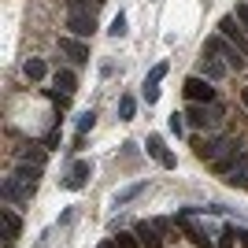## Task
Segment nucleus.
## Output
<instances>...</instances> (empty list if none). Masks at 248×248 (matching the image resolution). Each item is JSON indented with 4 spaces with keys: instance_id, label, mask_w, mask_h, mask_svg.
I'll return each instance as SVG.
<instances>
[{
    "instance_id": "obj_1",
    "label": "nucleus",
    "mask_w": 248,
    "mask_h": 248,
    "mask_svg": "<svg viewBox=\"0 0 248 248\" xmlns=\"http://www.w3.org/2000/svg\"><path fill=\"white\" fill-rule=\"evenodd\" d=\"M204 52H207V56H218V60L226 63V67H237V71L245 67V60H248L245 52H241V48H233V45H230L226 37H222V33H218V37H207Z\"/></svg>"
},
{
    "instance_id": "obj_2",
    "label": "nucleus",
    "mask_w": 248,
    "mask_h": 248,
    "mask_svg": "<svg viewBox=\"0 0 248 248\" xmlns=\"http://www.w3.org/2000/svg\"><path fill=\"white\" fill-rule=\"evenodd\" d=\"M186 119H189V126L207 130V126H215L218 119H222V108H218L215 100H211V104H189V108H186Z\"/></svg>"
},
{
    "instance_id": "obj_3",
    "label": "nucleus",
    "mask_w": 248,
    "mask_h": 248,
    "mask_svg": "<svg viewBox=\"0 0 248 248\" xmlns=\"http://www.w3.org/2000/svg\"><path fill=\"white\" fill-rule=\"evenodd\" d=\"M233 148V137H211V141H193V152L204 159V163H215Z\"/></svg>"
},
{
    "instance_id": "obj_4",
    "label": "nucleus",
    "mask_w": 248,
    "mask_h": 248,
    "mask_svg": "<svg viewBox=\"0 0 248 248\" xmlns=\"http://www.w3.org/2000/svg\"><path fill=\"white\" fill-rule=\"evenodd\" d=\"M218 33H222V37H226V41L233 45V48H241V52L248 56V33H245V26H241V22L233 19V15L218 19Z\"/></svg>"
},
{
    "instance_id": "obj_5",
    "label": "nucleus",
    "mask_w": 248,
    "mask_h": 248,
    "mask_svg": "<svg viewBox=\"0 0 248 248\" xmlns=\"http://www.w3.org/2000/svg\"><path fill=\"white\" fill-rule=\"evenodd\" d=\"M182 89H186V96H189L193 104H211V100H215V89H211V82H207L204 74L186 78V85H182Z\"/></svg>"
},
{
    "instance_id": "obj_6",
    "label": "nucleus",
    "mask_w": 248,
    "mask_h": 248,
    "mask_svg": "<svg viewBox=\"0 0 248 248\" xmlns=\"http://www.w3.org/2000/svg\"><path fill=\"white\" fill-rule=\"evenodd\" d=\"M60 52H63L71 63H89V45H85L82 37H71V33H67V37H60Z\"/></svg>"
},
{
    "instance_id": "obj_7",
    "label": "nucleus",
    "mask_w": 248,
    "mask_h": 248,
    "mask_svg": "<svg viewBox=\"0 0 248 248\" xmlns=\"http://www.w3.org/2000/svg\"><path fill=\"white\" fill-rule=\"evenodd\" d=\"M67 30H71V37H93L96 15H71L67 11Z\"/></svg>"
},
{
    "instance_id": "obj_8",
    "label": "nucleus",
    "mask_w": 248,
    "mask_h": 248,
    "mask_svg": "<svg viewBox=\"0 0 248 248\" xmlns=\"http://www.w3.org/2000/svg\"><path fill=\"white\" fill-rule=\"evenodd\" d=\"M89 178H93V163H74L71 167V174L63 178V189H74V193H78V189H85V182H89Z\"/></svg>"
},
{
    "instance_id": "obj_9",
    "label": "nucleus",
    "mask_w": 248,
    "mask_h": 248,
    "mask_svg": "<svg viewBox=\"0 0 248 248\" xmlns=\"http://www.w3.org/2000/svg\"><path fill=\"white\" fill-rule=\"evenodd\" d=\"M134 233H137V241H141V248H163V230L155 226V222H137L134 226Z\"/></svg>"
},
{
    "instance_id": "obj_10",
    "label": "nucleus",
    "mask_w": 248,
    "mask_h": 248,
    "mask_svg": "<svg viewBox=\"0 0 248 248\" xmlns=\"http://www.w3.org/2000/svg\"><path fill=\"white\" fill-rule=\"evenodd\" d=\"M148 155H152V159H155L159 167H167V170H170V167L178 163L174 155L167 152V145H163V137H159V134H148Z\"/></svg>"
},
{
    "instance_id": "obj_11",
    "label": "nucleus",
    "mask_w": 248,
    "mask_h": 248,
    "mask_svg": "<svg viewBox=\"0 0 248 248\" xmlns=\"http://www.w3.org/2000/svg\"><path fill=\"white\" fill-rule=\"evenodd\" d=\"M226 71H230V67L218 60V56H207V52H204V60H200V74H204L207 82H218V78H226Z\"/></svg>"
},
{
    "instance_id": "obj_12",
    "label": "nucleus",
    "mask_w": 248,
    "mask_h": 248,
    "mask_svg": "<svg viewBox=\"0 0 248 248\" xmlns=\"http://www.w3.org/2000/svg\"><path fill=\"white\" fill-rule=\"evenodd\" d=\"M33 193H30V186L22 182V178H15L11 174L8 182H4V200H11V204H19V200H30Z\"/></svg>"
},
{
    "instance_id": "obj_13",
    "label": "nucleus",
    "mask_w": 248,
    "mask_h": 248,
    "mask_svg": "<svg viewBox=\"0 0 248 248\" xmlns=\"http://www.w3.org/2000/svg\"><path fill=\"white\" fill-rule=\"evenodd\" d=\"M237 163H241V145L233 141V148H230V152L222 155V159H215L211 167H215L218 174H233V170H237Z\"/></svg>"
},
{
    "instance_id": "obj_14",
    "label": "nucleus",
    "mask_w": 248,
    "mask_h": 248,
    "mask_svg": "<svg viewBox=\"0 0 248 248\" xmlns=\"http://www.w3.org/2000/svg\"><path fill=\"white\" fill-rule=\"evenodd\" d=\"M52 85L60 89L63 96H71L74 89H78V78H74V71H67V67H60V71L52 74Z\"/></svg>"
},
{
    "instance_id": "obj_15",
    "label": "nucleus",
    "mask_w": 248,
    "mask_h": 248,
    "mask_svg": "<svg viewBox=\"0 0 248 248\" xmlns=\"http://www.w3.org/2000/svg\"><path fill=\"white\" fill-rule=\"evenodd\" d=\"M15 178H22V182L30 186V193H33V189H37V182H41V167H37V163H26V159H22V163L15 167Z\"/></svg>"
},
{
    "instance_id": "obj_16",
    "label": "nucleus",
    "mask_w": 248,
    "mask_h": 248,
    "mask_svg": "<svg viewBox=\"0 0 248 248\" xmlns=\"http://www.w3.org/2000/svg\"><path fill=\"white\" fill-rule=\"evenodd\" d=\"M100 0H67V11L71 15H96Z\"/></svg>"
},
{
    "instance_id": "obj_17",
    "label": "nucleus",
    "mask_w": 248,
    "mask_h": 248,
    "mask_svg": "<svg viewBox=\"0 0 248 248\" xmlns=\"http://www.w3.org/2000/svg\"><path fill=\"white\" fill-rule=\"evenodd\" d=\"M141 193H145V182H137V186H130V189H119V193L111 197V204H115V207H123V204H130L134 197H141Z\"/></svg>"
},
{
    "instance_id": "obj_18",
    "label": "nucleus",
    "mask_w": 248,
    "mask_h": 248,
    "mask_svg": "<svg viewBox=\"0 0 248 248\" xmlns=\"http://www.w3.org/2000/svg\"><path fill=\"white\" fill-rule=\"evenodd\" d=\"M182 226H186V233H189V237H193V245H197V248H211V241H207L204 233H200V230L193 226V218H189L186 211H182Z\"/></svg>"
},
{
    "instance_id": "obj_19",
    "label": "nucleus",
    "mask_w": 248,
    "mask_h": 248,
    "mask_svg": "<svg viewBox=\"0 0 248 248\" xmlns=\"http://www.w3.org/2000/svg\"><path fill=\"white\" fill-rule=\"evenodd\" d=\"M226 182H230L233 189H248V155H245V159L237 163V170H233V174H230Z\"/></svg>"
},
{
    "instance_id": "obj_20",
    "label": "nucleus",
    "mask_w": 248,
    "mask_h": 248,
    "mask_svg": "<svg viewBox=\"0 0 248 248\" xmlns=\"http://www.w3.org/2000/svg\"><path fill=\"white\" fill-rule=\"evenodd\" d=\"M22 74H26L30 82H41L45 78V60H26L22 63Z\"/></svg>"
},
{
    "instance_id": "obj_21",
    "label": "nucleus",
    "mask_w": 248,
    "mask_h": 248,
    "mask_svg": "<svg viewBox=\"0 0 248 248\" xmlns=\"http://www.w3.org/2000/svg\"><path fill=\"white\" fill-rule=\"evenodd\" d=\"M4 233H8V245H15V237H19V215L15 211H4Z\"/></svg>"
},
{
    "instance_id": "obj_22",
    "label": "nucleus",
    "mask_w": 248,
    "mask_h": 248,
    "mask_svg": "<svg viewBox=\"0 0 248 248\" xmlns=\"http://www.w3.org/2000/svg\"><path fill=\"white\" fill-rule=\"evenodd\" d=\"M115 248H141V241H137L134 230H119L115 233Z\"/></svg>"
},
{
    "instance_id": "obj_23",
    "label": "nucleus",
    "mask_w": 248,
    "mask_h": 248,
    "mask_svg": "<svg viewBox=\"0 0 248 248\" xmlns=\"http://www.w3.org/2000/svg\"><path fill=\"white\" fill-rule=\"evenodd\" d=\"M22 159H26V163H37V167H45V148H37V145L22 148Z\"/></svg>"
},
{
    "instance_id": "obj_24",
    "label": "nucleus",
    "mask_w": 248,
    "mask_h": 248,
    "mask_svg": "<svg viewBox=\"0 0 248 248\" xmlns=\"http://www.w3.org/2000/svg\"><path fill=\"white\" fill-rule=\"evenodd\" d=\"M134 111H137V100L134 96H123L119 100V119H134Z\"/></svg>"
},
{
    "instance_id": "obj_25",
    "label": "nucleus",
    "mask_w": 248,
    "mask_h": 248,
    "mask_svg": "<svg viewBox=\"0 0 248 248\" xmlns=\"http://www.w3.org/2000/svg\"><path fill=\"white\" fill-rule=\"evenodd\" d=\"M74 126H78V134H89V130H93V126H96V115H93V111H82V115H78V123H74Z\"/></svg>"
},
{
    "instance_id": "obj_26",
    "label": "nucleus",
    "mask_w": 248,
    "mask_h": 248,
    "mask_svg": "<svg viewBox=\"0 0 248 248\" xmlns=\"http://www.w3.org/2000/svg\"><path fill=\"white\" fill-rule=\"evenodd\" d=\"M237 237H241L237 230H233V226H226L222 233H218V248H233V241H237Z\"/></svg>"
},
{
    "instance_id": "obj_27",
    "label": "nucleus",
    "mask_w": 248,
    "mask_h": 248,
    "mask_svg": "<svg viewBox=\"0 0 248 248\" xmlns=\"http://www.w3.org/2000/svg\"><path fill=\"white\" fill-rule=\"evenodd\" d=\"M163 74H167V63H155L152 71H148V78H145V85H159V82H163Z\"/></svg>"
},
{
    "instance_id": "obj_28",
    "label": "nucleus",
    "mask_w": 248,
    "mask_h": 248,
    "mask_svg": "<svg viewBox=\"0 0 248 248\" xmlns=\"http://www.w3.org/2000/svg\"><path fill=\"white\" fill-rule=\"evenodd\" d=\"M170 134H178V137L186 134V111H174V115H170Z\"/></svg>"
},
{
    "instance_id": "obj_29",
    "label": "nucleus",
    "mask_w": 248,
    "mask_h": 248,
    "mask_svg": "<svg viewBox=\"0 0 248 248\" xmlns=\"http://www.w3.org/2000/svg\"><path fill=\"white\" fill-rule=\"evenodd\" d=\"M108 33H111V37H123L126 33V15H115L111 26H108Z\"/></svg>"
},
{
    "instance_id": "obj_30",
    "label": "nucleus",
    "mask_w": 248,
    "mask_h": 248,
    "mask_svg": "<svg viewBox=\"0 0 248 248\" xmlns=\"http://www.w3.org/2000/svg\"><path fill=\"white\" fill-rule=\"evenodd\" d=\"M233 19H237L241 26H245V33H248V0H245V4H237V11H233Z\"/></svg>"
},
{
    "instance_id": "obj_31",
    "label": "nucleus",
    "mask_w": 248,
    "mask_h": 248,
    "mask_svg": "<svg viewBox=\"0 0 248 248\" xmlns=\"http://www.w3.org/2000/svg\"><path fill=\"white\" fill-rule=\"evenodd\" d=\"M241 245H245V248H248V230H241Z\"/></svg>"
},
{
    "instance_id": "obj_32",
    "label": "nucleus",
    "mask_w": 248,
    "mask_h": 248,
    "mask_svg": "<svg viewBox=\"0 0 248 248\" xmlns=\"http://www.w3.org/2000/svg\"><path fill=\"white\" fill-rule=\"evenodd\" d=\"M241 100H245V108H248V85H245V93H241Z\"/></svg>"
},
{
    "instance_id": "obj_33",
    "label": "nucleus",
    "mask_w": 248,
    "mask_h": 248,
    "mask_svg": "<svg viewBox=\"0 0 248 248\" xmlns=\"http://www.w3.org/2000/svg\"><path fill=\"white\" fill-rule=\"evenodd\" d=\"M104 248H108V245H104Z\"/></svg>"
},
{
    "instance_id": "obj_34",
    "label": "nucleus",
    "mask_w": 248,
    "mask_h": 248,
    "mask_svg": "<svg viewBox=\"0 0 248 248\" xmlns=\"http://www.w3.org/2000/svg\"><path fill=\"white\" fill-rule=\"evenodd\" d=\"M100 4H104V0H100Z\"/></svg>"
}]
</instances>
